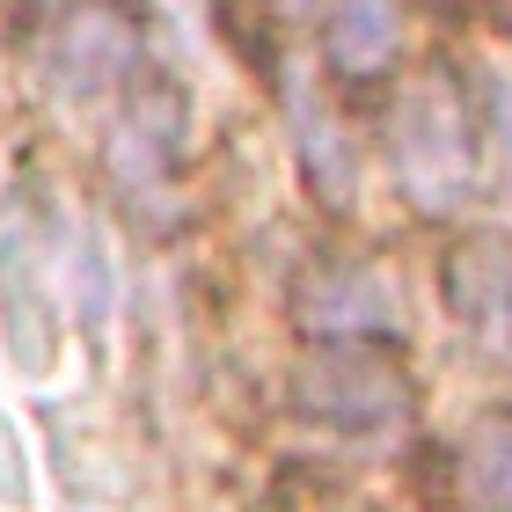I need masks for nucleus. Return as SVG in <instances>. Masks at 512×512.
<instances>
[{"label": "nucleus", "instance_id": "f257e3e1", "mask_svg": "<svg viewBox=\"0 0 512 512\" xmlns=\"http://www.w3.org/2000/svg\"><path fill=\"white\" fill-rule=\"evenodd\" d=\"M0 352L22 381H52L66 366V322L52 300V278L22 235H0Z\"/></svg>", "mask_w": 512, "mask_h": 512}, {"label": "nucleus", "instance_id": "423d86ee", "mask_svg": "<svg viewBox=\"0 0 512 512\" xmlns=\"http://www.w3.org/2000/svg\"><path fill=\"white\" fill-rule=\"evenodd\" d=\"M469 498L483 505V512H512V425H498V432H483L476 447H469Z\"/></svg>", "mask_w": 512, "mask_h": 512}, {"label": "nucleus", "instance_id": "f03ea898", "mask_svg": "<svg viewBox=\"0 0 512 512\" xmlns=\"http://www.w3.org/2000/svg\"><path fill=\"white\" fill-rule=\"evenodd\" d=\"M300 403L315 417H330V425H344V432H366V425H388L395 417V381L374 359H330V366H308Z\"/></svg>", "mask_w": 512, "mask_h": 512}, {"label": "nucleus", "instance_id": "20e7f679", "mask_svg": "<svg viewBox=\"0 0 512 512\" xmlns=\"http://www.w3.org/2000/svg\"><path fill=\"white\" fill-rule=\"evenodd\" d=\"M59 66H66V74H81L74 88H103L125 66V30H110L103 15H81L74 30L59 37Z\"/></svg>", "mask_w": 512, "mask_h": 512}, {"label": "nucleus", "instance_id": "39448f33", "mask_svg": "<svg viewBox=\"0 0 512 512\" xmlns=\"http://www.w3.org/2000/svg\"><path fill=\"white\" fill-rule=\"evenodd\" d=\"M37 505V447L30 425L0 403V512H30Z\"/></svg>", "mask_w": 512, "mask_h": 512}, {"label": "nucleus", "instance_id": "0eeeda50", "mask_svg": "<svg viewBox=\"0 0 512 512\" xmlns=\"http://www.w3.org/2000/svg\"><path fill=\"white\" fill-rule=\"evenodd\" d=\"M81 300H88V322H110V271H103V242L81 235Z\"/></svg>", "mask_w": 512, "mask_h": 512}, {"label": "nucleus", "instance_id": "7ed1b4c3", "mask_svg": "<svg viewBox=\"0 0 512 512\" xmlns=\"http://www.w3.org/2000/svg\"><path fill=\"white\" fill-rule=\"evenodd\" d=\"M395 44H403V15H395V0H337L330 15V59L344 74H381L395 59Z\"/></svg>", "mask_w": 512, "mask_h": 512}]
</instances>
